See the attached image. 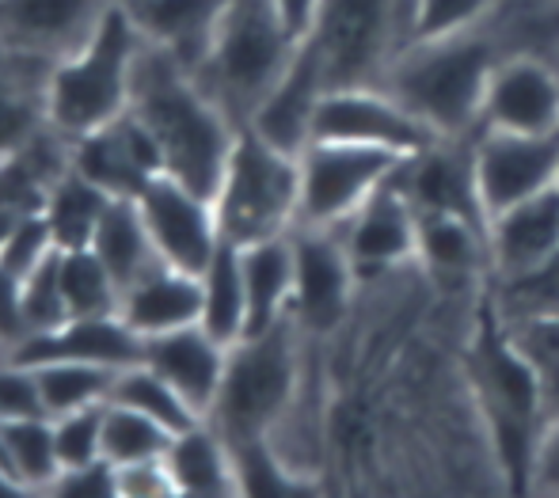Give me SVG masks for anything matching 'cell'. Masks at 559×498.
<instances>
[{"label":"cell","instance_id":"23","mask_svg":"<svg viewBox=\"0 0 559 498\" xmlns=\"http://www.w3.org/2000/svg\"><path fill=\"white\" fill-rule=\"evenodd\" d=\"M118 316L138 331L141 339L164 335V331L191 328L202 316V286L199 274L179 271L171 263H156L138 282L122 289Z\"/></svg>","mask_w":559,"mask_h":498},{"label":"cell","instance_id":"30","mask_svg":"<svg viewBox=\"0 0 559 498\" xmlns=\"http://www.w3.org/2000/svg\"><path fill=\"white\" fill-rule=\"evenodd\" d=\"M35 374L38 392H43V407L50 418L111 403L118 381V369L88 366V361H46V366H35Z\"/></svg>","mask_w":559,"mask_h":498},{"label":"cell","instance_id":"33","mask_svg":"<svg viewBox=\"0 0 559 498\" xmlns=\"http://www.w3.org/2000/svg\"><path fill=\"white\" fill-rule=\"evenodd\" d=\"M502 323L518 320H537V316H559V251L545 263L530 266L522 274H507V278H491V300Z\"/></svg>","mask_w":559,"mask_h":498},{"label":"cell","instance_id":"15","mask_svg":"<svg viewBox=\"0 0 559 498\" xmlns=\"http://www.w3.org/2000/svg\"><path fill=\"white\" fill-rule=\"evenodd\" d=\"M111 0H0V46L38 66H58L88 43Z\"/></svg>","mask_w":559,"mask_h":498},{"label":"cell","instance_id":"37","mask_svg":"<svg viewBox=\"0 0 559 498\" xmlns=\"http://www.w3.org/2000/svg\"><path fill=\"white\" fill-rule=\"evenodd\" d=\"M499 0H412V43L445 38L487 23Z\"/></svg>","mask_w":559,"mask_h":498},{"label":"cell","instance_id":"6","mask_svg":"<svg viewBox=\"0 0 559 498\" xmlns=\"http://www.w3.org/2000/svg\"><path fill=\"white\" fill-rule=\"evenodd\" d=\"M297 205H301L297 156L282 153L255 130L240 126L214 194L222 236L236 248L286 236L297 228Z\"/></svg>","mask_w":559,"mask_h":498},{"label":"cell","instance_id":"1","mask_svg":"<svg viewBox=\"0 0 559 498\" xmlns=\"http://www.w3.org/2000/svg\"><path fill=\"white\" fill-rule=\"evenodd\" d=\"M130 110L160 145L164 176L214 199L240 126L210 99L191 69L164 46L145 43L133 69Z\"/></svg>","mask_w":559,"mask_h":498},{"label":"cell","instance_id":"19","mask_svg":"<svg viewBox=\"0 0 559 498\" xmlns=\"http://www.w3.org/2000/svg\"><path fill=\"white\" fill-rule=\"evenodd\" d=\"M12 358L27 366H46V361H88L104 369H130L145 358V339L130 328L118 312L111 316H73L50 331L27 335L12 351Z\"/></svg>","mask_w":559,"mask_h":498},{"label":"cell","instance_id":"25","mask_svg":"<svg viewBox=\"0 0 559 498\" xmlns=\"http://www.w3.org/2000/svg\"><path fill=\"white\" fill-rule=\"evenodd\" d=\"M240 263L243 294H248V335H263L286 323L294 308V240L286 233L248 244L240 248Z\"/></svg>","mask_w":559,"mask_h":498},{"label":"cell","instance_id":"10","mask_svg":"<svg viewBox=\"0 0 559 498\" xmlns=\"http://www.w3.org/2000/svg\"><path fill=\"white\" fill-rule=\"evenodd\" d=\"M312 141L369 145L407 161V156L435 145L438 138L389 88H381V84H350V88H328Z\"/></svg>","mask_w":559,"mask_h":498},{"label":"cell","instance_id":"2","mask_svg":"<svg viewBox=\"0 0 559 498\" xmlns=\"http://www.w3.org/2000/svg\"><path fill=\"white\" fill-rule=\"evenodd\" d=\"M502 58L507 46L487 20L461 35L419 38L404 46L381 88H389L435 138L464 141L479 130L487 84Z\"/></svg>","mask_w":559,"mask_h":498},{"label":"cell","instance_id":"27","mask_svg":"<svg viewBox=\"0 0 559 498\" xmlns=\"http://www.w3.org/2000/svg\"><path fill=\"white\" fill-rule=\"evenodd\" d=\"M202 316L199 323L225 346H236L248 335V294H243V263L240 248L222 240L206 271L199 274Z\"/></svg>","mask_w":559,"mask_h":498},{"label":"cell","instance_id":"13","mask_svg":"<svg viewBox=\"0 0 559 498\" xmlns=\"http://www.w3.org/2000/svg\"><path fill=\"white\" fill-rule=\"evenodd\" d=\"M479 130L559 133V61L530 50L507 54L487 84Z\"/></svg>","mask_w":559,"mask_h":498},{"label":"cell","instance_id":"21","mask_svg":"<svg viewBox=\"0 0 559 498\" xmlns=\"http://www.w3.org/2000/svg\"><path fill=\"white\" fill-rule=\"evenodd\" d=\"M415 266L435 286H479L491 282L487 228L453 213H419L415 225Z\"/></svg>","mask_w":559,"mask_h":498},{"label":"cell","instance_id":"46","mask_svg":"<svg viewBox=\"0 0 559 498\" xmlns=\"http://www.w3.org/2000/svg\"><path fill=\"white\" fill-rule=\"evenodd\" d=\"M317 4L320 0H274V8L282 12V20H286L301 38L309 35L312 20H317Z\"/></svg>","mask_w":559,"mask_h":498},{"label":"cell","instance_id":"45","mask_svg":"<svg viewBox=\"0 0 559 498\" xmlns=\"http://www.w3.org/2000/svg\"><path fill=\"white\" fill-rule=\"evenodd\" d=\"M118 495L126 498H156V495H176V484L168 476L164 461H145L118 469Z\"/></svg>","mask_w":559,"mask_h":498},{"label":"cell","instance_id":"16","mask_svg":"<svg viewBox=\"0 0 559 498\" xmlns=\"http://www.w3.org/2000/svg\"><path fill=\"white\" fill-rule=\"evenodd\" d=\"M396 176L358 213H350L338 225V236H343L346 256H350L354 271H358V282L384 278V274L415 263V225H419V213H415V205L404 194Z\"/></svg>","mask_w":559,"mask_h":498},{"label":"cell","instance_id":"32","mask_svg":"<svg viewBox=\"0 0 559 498\" xmlns=\"http://www.w3.org/2000/svg\"><path fill=\"white\" fill-rule=\"evenodd\" d=\"M58 274H61V294H66L69 320L73 316H111L118 312V289L115 274L92 248H61L58 251Z\"/></svg>","mask_w":559,"mask_h":498},{"label":"cell","instance_id":"12","mask_svg":"<svg viewBox=\"0 0 559 498\" xmlns=\"http://www.w3.org/2000/svg\"><path fill=\"white\" fill-rule=\"evenodd\" d=\"M138 210L156 256L164 263L179 266V271L202 274L225 240L214 199H206V194H199L194 187L179 183L171 176H156L138 194Z\"/></svg>","mask_w":559,"mask_h":498},{"label":"cell","instance_id":"26","mask_svg":"<svg viewBox=\"0 0 559 498\" xmlns=\"http://www.w3.org/2000/svg\"><path fill=\"white\" fill-rule=\"evenodd\" d=\"M164 464L176 495H236L233 446L210 418L171 434Z\"/></svg>","mask_w":559,"mask_h":498},{"label":"cell","instance_id":"38","mask_svg":"<svg viewBox=\"0 0 559 498\" xmlns=\"http://www.w3.org/2000/svg\"><path fill=\"white\" fill-rule=\"evenodd\" d=\"M104 407L107 403L50 418L61 469H81V464L104 461Z\"/></svg>","mask_w":559,"mask_h":498},{"label":"cell","instance_id":"36","mask_svg":"<svg viewBox=\"0 0 559 498\" xmlns=\"http://www.w3.org/2000/svg\"><path fill=\"white\" fill-rule=\"evenodd\" d=\"M233 446L236 464V495H289V491H309V479H301L266 438L248 441H228Z\"/></svg>","mask_w":559,"mask_h":498},{"label":"cell","instance_id":"48","mask_svg":"<svg viewBox=\"0 0 559 498\" xmlns=\"http://www.w3.org/2000/svg\"><path fill=\"white\" fill-rule=\"evenodd\" d=\"M0 354H4V351H0Z\"/></svg>","mask_w":559,"mask_h":498},{"label":"cell","instance_id":"44","mask_svg":"<svg viewBox=\"0 0 559 498\" xmlns=\"http://www.w3.org/2000/svg\"><path fill=\"white\" fill-rule=\"evenodd\" d=\"M23 282L12 271L0 266V351L12 354L15 346L27 339V323H23Z\"/></svg>","mask_w":559,"mask_h":498},{"label":"cell","instance_id":"7","mask_svg":"<svg viewBox=\"0 0 559 498\" xmlns=\"http://www.w3.org/2000/svg\"><path fill=\"white\" fill-rule=\"evenodd\" d=\"M332 88L381 84L412 46V0H320L309 27Z\"/></svg>","mask_w":559,"mask_h":498},{"label":"cell","instance_id":"17","mask_svg":"<svg viewBox=\"0 0 559 498\" xmlns=\"http://www.w3.org/2000/svg\"><path fill=\"white\" fill-rule=\"evenodd\" d=\"M328 73L320 61L317 46L309 38H301L294 61L282 73V81L266 92V99L255 107V115L248 118V130H255L263 141H271L274 149L289 156H301L312 145L317 133V115L320 103L328 96Z\"/></svg>","mask_w":559,"mask_h":498},{"label":"cell","instance_id":"40","mask_svg":"<svg viewBox=\"0 0 559 498\" xmlns=\"http://www.w3.org/2000/svg\"><path fill=\"white\" fill-rule=\"evenodd\" d=\"M58 251L23 278L20 300H23V323H27V335L50 331V328H58V323L69 320L66 294H61V274H58Z\"/></svg>","mask_w":559,"mask_h":498},{"label":"cell","instance_id":"20","mask_svg":"<svg viewBox=\"0 0 559 498\" xmlns=\"http://www.w3.org/2000/svg\"><path fill=\"white\" fill-rule=\"evenodd\" d=\"M141 361L148 369H156L202 418H210L225 381L228 346L217 343L202 323L145 339V358Z\"/></svg>","mask_w":559,"mask_h":498},{"label":"cell","instance_id":"35","mask_svg":"<svg viewBox=\"0 0 559 498\" xmlns=\"http://www.w3.org/2000/svg\"><path fill=\"white\" fill-rule=\"evenodd\" d=\"M168 446H171V430H164L148 415H141V411L115 400L104 407V461H111L115 469L164 461Z\"/></svg>","mask_w":559,"mask_h":498},{"label":"cell","instance_id":"3","mask_svg":"<svg viewBox=\"0 0 559 498\" xmlns=\"http://www.w3.org/2000/svg\"><path fill=\"white\" fill-rule=\"evenodd\" d=\"M145 43L148 38L141 35L122 0H111L88 43L46 73V122L76 141L126 115L133 96V69Z\"/></svg>","mask_w":559,"mask_h":498},{"label":"cell","instance_id":"47","mask_svg":"<svg viewBox=\"0 0 559 498\" xmlns=\"http://www.w3.org/2000/svg\"><path fill=\"white\" fill-rule=\"evenodd\" d=\"M556 191H559V171H556Z\"/></svg>","mask_w":559,"mask_h":498},{"label":"cell","instance_id":"8","mask_svg":"<svg viewBox=\"0 0 559 498\" xmlns=\"http://www.w3.org/2000/svg\"><path fill=\"white\" fill-rule=\"evenodd\" d=\"M404 156L343 141H312L301 156V205L297 225L338 228L400 171Z\"/></svg>","mask_w":559,"mask_h":498},{"label":"cell","instance_id":"14","mask_svg":"<svg viewBox=\"0 0 559 498\" xmlns=\"http://www.w3.org/2000/svg\"><path fill=\"white\" fill-rule=\"evenodd\" d=\"M69 168L92 179L111 199H138L156 176H164V156L148 126L126 110L115 122L73 141Z\"/></svg>","mask_w":559,"mask_h":498},{"label":"cell","instance_id":"34","mask_svg":"<svg viewBox=\"0 0 559 498\" xmlns=\"http://www.w3.org/2000/svg\"><path fill=\"white\" fill-rule=\"evenodd\" d=\"M111 400L126 403V407H133V411H141V415H148L153 423H160L164 430H171V434L202 423L199 411L179 396V392L171 389V384L164 381L156 369H148L145 361H138V366H130V369H122V374H118Z\"/></svg>","mask_w":559,"mask_h":498},{"label":"cell","instance_id":"9","mask_svg":"<svg viewBox=\"0 0 559 498\" xmlns=\"http://www.w3.org/2000/svg\"><path fill=\"white\" fill-rule=\"evenodd\" d=\"M289 240H294V308H289V320L320 343V339L335 335L350 316L358 271L346 256L338 228L297 225Z\"/></svg>","mask_w":559,"mask_h":498},{"label":"cell","instance_id":"39","mask_svg":"<svg viewBox=\"0 0 559 498\" xmlns=\"http://www.w3.org/2000/svg\"><path fill=\"white\" fill-rule=\"evenodd\" d=\"M53 251H58V244H53V233H50V225H46L43 210L20 213V217L4 228V236H0V266L12 271L20 282L27 278L38 263H46Z\"/></svg>","mask_w":559,"mask_h":498},{"label":"cell","instance_id":"43","mask_svg":"<svg viewBox=\"0 0 559 498\" xmlns=\"http://www.w3.org/2000/svg\"><path fill=\"white\" fill-rule=\"evenodd\" d=\"M530 491L559 495V411L548 418L537 438V453H533V469H530Z\"/></svg>","mask_w":559,"mask_h":498},{"label":"cell","instance_id":"42","mask_svg":"<svg viewBox=\"0 0 559 498\" xmlns=\"http://www.w3.org/2000/svg\"><path fill=\"white\" fill-rule=\"evenodd\" d=\"M50 495L69 498H115L118 495V469L111 461H92L81 469H61Z\"/></svg>","mask_w":559,"mask_h":498},{"label":"cell","instance_id":"24","mask_svg":"<svg viewBox=\"0 0 559 498\" xmlns=\"http://www.w3.org/2000/svg\"><path fill=\"white\" fill-rule=\"evenodd\" d=\"M148 43L164 46L187 69H199L228 0H122Z\"/></svg>","mask_w":559,"mask_h":498},{"label":"cell","instance_id":"29","mask_svg":"<svg viewBox=\"0 0 559 498\" xmlns=\"http://www.w3.org/2000/svg\"><path fill=\"white\" fill-rule=\"evenodd\" d=\"M115 199L107 191H99L92 179H84L81 171L69 168L58 183L50 187L43 202V217L53 233L58 248H92L96 228L104 221L107 205Z\"/></svg>","mask_w":559,"mask_h":498},{"label":"cell","instance_id":"5","mask_svg":"<svg viewBox=\"0 0 559 498\" xmlns=\"http://www.w3.org/2000/svg\"><path fill=\"white\" fill-rule=\"evenodd\" d=\"M312 346L317 339L305 335L294 320L228 346L225 381L214 411H210V423L228 441L266 438L301 392Z\"/></svg>","mask_w":559,"mask_h":498},{"label":"cell","instance_id":"31","mask_svg":"<svg viewBox=\"0 0 559 498\" xmlns=\"http://www.w3.org/2000/svg\"><path fill=\"white\" fill-rule=\"evenodd\" d=\"M4 456H8V472L20 479L23 491H50L61 472L50 415L4 423Z\"/></svg>","mask_w":559,"mask_h":498},{"label":"cell","instance_id":"11","mask_svg":"<svg viewBox=\"0 0 559 498\" xmlns=\"http://www.w3.org/2000/svg\"><path fill=\"white\" fill-rule=\"evenodd\" d=\"M472 171L487 217L556 187L559 133H472Z\"/></svg>","mask_w":559,"mask_h":498},{"label":"cell","instance_id":"22","mask_svg":"<svg viewBox=\"0 0 559 498\" xmlns=\"http://www.w3.org/2000/svg\"><path fill=\"white\" fill-rule=\"evenodd\" d=\"M487 244H491V278H507V274H522L545 263L552 251H559L556 187L495 213L487 221Z\"/></svg>","mask_w":559,"mask_h":498},{"label":"cell","instance_id":"41","mask_svg":"<svg viewBox=\"0 0 559 498\" xmlns=\"http://www.w3.org/2000/svg\"><path fill=\"white\" fill-rule=\"evenodd\" d=\"M35 415H46L35 366L12 358V354H0V423Z\"/></svg>","mask_w":559,"mask_h":498},{"label":"cell","instance_id":"4","mask_svg":"<svg viewBox=\"0 0 559 498\" xmlns=\"http://www.w3.org/2000/svg\"><path fill=\"white\" fill-rule=\"evenodd\" d=\"M297 46L301 35L282 20L274 0H228L194 81L236 126H248L266 92L289 69Z\"/></svg>","mask_w":559,"mask_h":498},{"label":"cell","instance_id":"18","mask_svg":"<svg viewBox=\"0 0 559 498\" xmlns=\"http://www.w3.org/2000/svg\"><path fill=\"white\" fill-rule=\"evenodd\" d=\"M400 187L412 199L415 213H453V217L476 221L487 228V210L476 191V171H472V138L449 141L438 138L423 153L407 156L400 164Z\"/></svg>","mask_w":559,"mask_h":498},{"label":"cell","instance_id":"28","mask_svg":"<svg viewBox=\"0 0 559 498\" xmlns=\"http://www.w3.org/2000/svg\"><path fill=\"white\" fill-rule=\"evenodd\" d=\"M92 251L107 263V271L115 274L118 289H126L130 282H138L145 271H153L156 263H164L156 256L153 240H148V228L141 221L138 199H115L107 205L104 221L96 228V240Z\"/></svg>","mask_w":559,"mask_h":498}]
</instances>
